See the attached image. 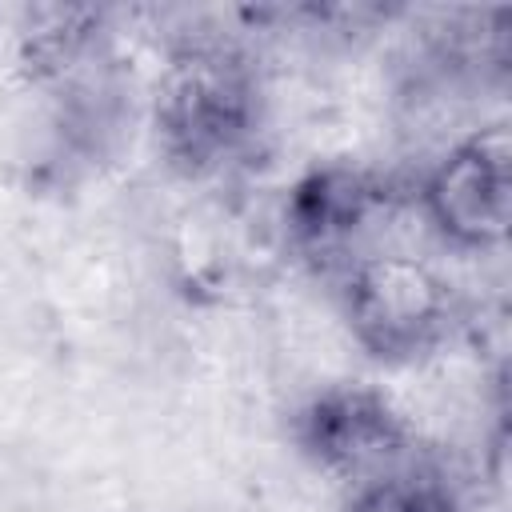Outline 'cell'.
I'll return each instance as SVG.
<instances>
[{
    "mask_svg": "<svg viewBox=\"0 0 512 512\" xmlns=\"http://www.w3.org/2000/svg\"><path fill=\"white\" fill-rule=\"evenodd\" d=\"M256 124V84L228 48H188L156 96V140L184 176H204L240 152Z\"/></svg>",
    "mask_w": 512,
    "mask_h": 512,
    "instance_id": "cell-1",
    "label": "cell"
},
{
    "mask_svg": "<svg viewBox=\"0 0 512 512\" xmlns=\"http://www.w3.org/2000/svg\"><path fill=\"white\" fill-rule=\"evenodd\" d=\"M348 512H460V504L436 476L392 468L384 476L364 480Z\"/></svg>",
    "mask_w": 512,
    "mask_h": 512,
    "instance_id": "cell-6",
    "label": "cell"
},
{
    "mask_svg": "<svg viewBox=\"0 0 512 512\" xmlns=\"http://www.w3.org/2000/svg\"><path fill=\"white\" fill-rule=\"evenodd\" d=\"M344 312L360 348L380 360H412L448 324V284L420 260L364 256L348 272Z\"/></svg>",
    "mask_w": 512,
    "mask_h": 512,
    "instance_id": "cell-2",
    "label": "cell"
},
{
    "mask_svg": "<svg viewBox=\"0 0 512 512\" xmlns=\"http://www.w3.org/2000/svg\"><path fill=\"white\" fill-rule=\"evenodd\" d=\"M388 200L392 192L356 168H320L288 196V236L312 264H336Z\"/></svg>",
    "mask_w": 512,
    "mask_h": 512,
    "instance_id": "cell-5",
    "label": "cell"
},
{
    "mask_svg": "<svg viewBox=\"0 0 512 512\" xmlns=\"http://www.w3.org/2000/svg\"><path fill=\"white\" fill-rule=\"evenodd\" d=\"M296 444L308 460L336 476L372 480L392 472L404 456L408 432L396 408L368 388H332L320 392L296 416Z\"/></svg>",
    "mask_w": 512,
    "mask_h": 512,
    "instance_id": "cell-4",
    "label": "cell"
},
{
    "mask_svg": "<svg viewBox=\"0 0 512 512\" xmlns=\"http://www.w3.org/2000/svg\"><path fill=\"white\" fill-rule=\"evenodd\" d=\"M424 216L456 248H492L508 236L512 212V144L492 124L460 140L424 180Z\"/></svg>",
    "mask_w": 512,
    "mask_h": 512,
    "instance_id": "cell-3",
    "label": "cell"
}]
</instances>
